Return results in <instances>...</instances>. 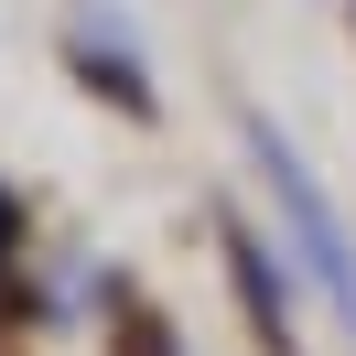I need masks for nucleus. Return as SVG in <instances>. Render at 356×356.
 Listing matches in <instances>:
<instances>
[{
    "label": "nucleus",
    "instance_id": "obj_1",
    "mask_svg": "<svg viewBox=\"0 0 356 356\" xmlns=\"http://www.w3.org/2000/svg\"><path fill=\"white\" fill-rule=\"evenodd\" d=\"M248 140H259V173H270V195H281V216H291V248H302V270L324 281V302L346 313V334H356V248H346V227H334L324 184L291 162V140L270 130V119H248Z\"/></svg>",
    "mask_w": 356,
    "mask_h": 356
}]
</instances>
